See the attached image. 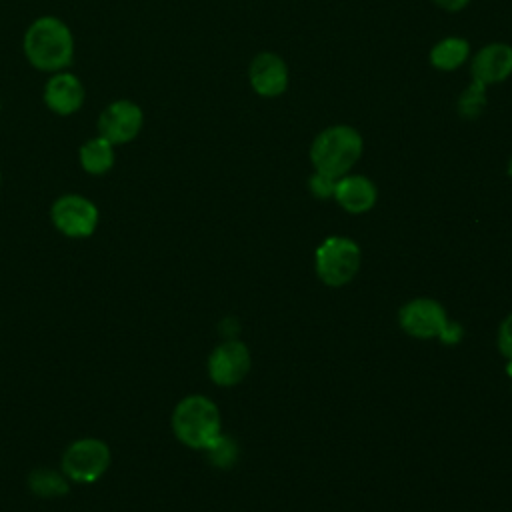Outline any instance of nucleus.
<instances>
[{
	"mask_svg": "<svg viewBox=\"0 0 512 512\" xmlns=\"http://www.w3.org/2000/svg\"><path fill=\"white\" fill-rule=\"evenodd\" d=\"M498 346H500V352L512 360V314L504 318V322L500 324V330H498Z\"/></svg>",
	"mask_w": 512,
	"mask_h": 512,
	"instance_id": "obj_20",
	"label": "nucleus"
},
{
	"mask_svg": "<svg viewBox=\"0 0 512 512\" xmlns=\"http://www.w3.org/2000/svg\"><path fill=\"white\" fill-rule=\"evenodd\" d=\"M430 64L440 72L458 70L470 58V42L460 36H446L430 48Z\"/></svg>",
	"mask_w": 512,
	"mask_h": 512,
	"instance_id": "obj_15",
	"label": "nucleus"
},
{
	"mask_svg": "<svg viewBox=\"0 0 512 512\" xmlns=\"http://www.w3.org/2000/svg\"><path fill=\"white\" fill-rule=\"evenodd\" d=\"M204 452L208 454L210 462H212L214 466H218V468H228V466H232V464L236 462V458H238V446H236V442H234L232 438L224 436V434H220Z\"/></svg>",
	"mask_w": 512,
	"mask_h": 512,
	"instance_id": "obj_18",
	"label": "nucleus"
},
{
	"mask_svg": "<svg viewBox=\"0 0 512 512\" xmlns=\"http://www.w3.org/2000/svg\"><path fill=\"white\" fill-rule=\"evenodd\" d=\"M170 424L174 436L194 450H206L222 434L220 410L202 394L182 398L172 410Z\"/></svg>",
	"mask_w": 512,
	"mask_h": 512,
	"instance_id": "obj_3",
	"label": "nucleus"
},
{
	"mask_svg": "<svg viewBox=\"0 0 512 512\" xmlns=\"http://www.w3.org/2000/svg\"><path fill=\"white\" fill-rule=\"evenodd\" d=\"M472 78L482 82L486 88L500 84L512 76V46L506 42L484 44L470 64Z\"/></svg>",
	"mask_w": 512,
	"mask_h": 512,
	"instance_id": "obj_12",
	"label": "nucleus"
},
{
	"mask_svg": "<svg viewBox=\"0 0 512 512\" xmlns=\"http://www.w3.org/2000/svg\"><path fill=\"white\" fill-rule=\"evenodd\" d=\"M432 2L436 6H440L442 10H446V12H458V10L466 8L470 0H432Z\"/></svg>",
	"mask_w": 512,
	"mask_h": 512,
	"instance_id": "obj_21",
	"label": "nucleus"
},
{
	"mask_svg": "<svg viewBox=\"0 0 512 512\" xmlns=\"http://www.w3.org/2000/svg\"><path fill=\"white\" fill-rule=\"evenodd\" d=\"M250 370V350L238 340L218 344L208 356V376L218 386H234Z\"/></svg>",
	"mask_w": 512,
	"mask_h": 512,
	"instance_id": "obj_9",
	"label": "nucleus"
},
{
	"mask_svg": "<svg viewBox=\"0 0 512 512\" xmlns=\"http://www.w3.org/2000/svg\"><path fill=\"white\" fill-rule=\"evenodd\" d=\"M28 488L40 498H56L68 494L70 480L62 474V470L36 468L28 474Z\"/></svg>",
	"mask_w": 512,
	"mask_h": 512,
	"instance_id": "obj_16",
	"label": "nucleus"
},
{
	"mask_svg": "<svg viewBox=\"0 0 512 512\" xmlns=\"http://www.w3.org/2000/svg\"><path fill=\"white\" fill-rule=\"evenodd\" d=\"M336 180L338 178H332L328 174H322V172H316L310 174L308 178V190L312 192V196L320 198V200H326V198H334V190H336Z\"/></svg>",
	"mask_w": 512,
	"mask_h": 512,
	"instance_id": "obj_19",
	"label": "nucleus"
},
{
	"mask_svg": "<svg viewBox=\"0 0 512 512\" xmlns=\"http://www.w3.org/2000/svg\"><path fill=\"white\" fill-rule=\"evenodd\" d=\"M400 326L414 338H440L448 328L446 310L432 298H414L400 308Z\"/></svg>",
	"mask_w": 512,
	"mask_h": 512,
	"instance_id": "obj_8",
	"label": "nucleus"
},
{
	"mask_svg": "<svg viewBox=\"0 0 512 512\" xmlns=\"http://www.w3.org/2000/svg\"><path fill=\"white\" fill-rule=\"evenodd\" d=\"M86 98V90L82 80L70 72L60 70L50 74L42 88V100L50 112L56 116H72L76 114Z\"/></svg>",
	"mask_w": 512,
	"mask_h": 512,
	"instance_id": "obj_10",
	"label": "nucleus"
},
{
	"mask_svg": "<svg viewBox=\"0 0 512 512\" xmlns=\"http://www.w3.org/2000/svg\"><path fill=\"white\" fill-rule=\"evenodd\" d=\"M376 184L362 174H346L336 180L334 200L350 214H364L376 204Z\"/></svg>",
	"mask_w": 512,
	"mask_h": 512,
	"instance_id": "obj_13",
	"label": "nucleus"
},
{
	"mask_svg": "<svg viewBox=\"0 0 512 512\" xmlns=\"http://www.w3.org/2000/svg\"><path fill=\"white\" fill-rule=\"evenodd\" d=\"M114 148L116 146L100 134L88 138L78 150L80 168L90 176H102V174L110 172L114 162H116Z\"/></svg>",
	"mask_w": 512,
	"mask_h": 512,
	"instance_id": "obj_14",
	"label": "nucleus"
},
{
	"mask_svg": "<svg viewBox=\"0 0 512 512\" xmlns=\"http://www.w3.org/2000/svg\"><path fill=\"white\" fill-rule=\"evenodd\" d=\"M290 80L284 58L276 52H260L252 58L248 68V82L258 96L276 98L286 92Z\"/></svg>",
	"mask_w": 512,
	"mask_h": 512,
	"instance_id": "obj_11",
	"label": "nucleus"
},
{
	"mask_svg": "<svg viewBox=\"0 0 512 512\" xmlns=\"http://www.w3.org/2000/svg\"><path fill=\"white\" fill-rule=\"evenodd\" d=\"M484 92H486V86H484L482 82H478V80L472 78L470 86H468V88L460 94V98H458V112H460V116H464V118H468V120L480 116V112H482L484 106H486V96H484Z\"/></svg>",
	"mask_w": 512,
	"mask_h": 512,
	"instance_id": "obj_17",
	"label": "nucleus"
},
{
	"mask_svg": "<svg viewBox=\"0 0 512 512\" xmlns=\"http://www.w3.org/2000/svg\"><path fill=\"white\" fill-rule=\"evenodd\" d=\"M22 50L28 64L40 72L68 70L74 62V34L58 16H38L26 28Z\"/></svg>",
	"mask_w": 512,
	"mask_h": 512,
	"instance_id": "obj_1",
	"label": "nucleus"
},
{
	"mask_svg": "<svg viewBox=\"0 0 512 512\" xmlns=\"http://www.w3.org/2000/svg\"><path fill=\"white\" fill-rule=\"evenodd\" d=\"M0 184H2V172H0Z\"/></svg>",
	"mask_w": 512,
	"mask_h": 512,
	"instance_id": "obj_23",
	"label": "nucleus"
},
{
	"mask_svg": "<svg viewBox=\"0 0 512 512\" xmlns=\"http://www.w3.org/2000/svg\"><path fill=\"white\" fill-rule=\"evenodd\" d=\"M50 220L60 234H64L66 238L80 240L96 232L100 212L90 198L76 192H68L52 202Z\"/></svg>",
	"mask_w": 512,
	"mask_h": 512,
	"instance_id": "obj_6",
	"label": "nucleus"
},
{
	"mask_svg": "<svg viewBox=\"0 0 512 512\" xmlns=\"http://www.w3.org/2000/svg\"><path fill=\"white\" fill-rule=\"evenodd\" d=\"M360 248L344 236H330L316 248V272L328 286L348 284L360 270Z\"/></svg>",
	"mask_w": 512,
	"mask_h": 512,
	"instance_id": "obj_5",
	"label": "nucleus"
},
{
	"mask_svg": "<svg viewBox=\"0 0 512 512\" xmlns=\"http://www.w3.org/2000/svg\"><path fill=\"white\" fill-rule=\"evenodd\" d=\"M0 110H2V102H0Z\"/></svg>",
	"mask_w": 512,
	"mask_h": 512,
	"instance_id": "obj_24",
	"label": "nucleus"
},
{
	"mask_svg": "<svg viewBox=\"0 0 512 512\" xmlns=\"http://www.w3.org/2000/svg\"><path fill=\"white\" fill-rule=\"evenodd\" d=\"M110 446L100 438H78L66 446L60 458L62 474L76 484H92L110 468Z\"/></svg>",
	"mask_w": 512,
	"mask_h": 512,
	"instance_id": "obj_4",
	"label": "nucleus"
},
{
	"mask_svg": "<svg viewBox=\"0 0 512 512\" xmlns=\"http://www.w3.org/2000/svg\"><path fill=\"white\" fill-rule=\"evenodd\" d=\"M508 174H510V178H512V156H510V162H508Z\"/></svg>",
	"mask_w": 512,
	"mask_h": 512,
	"instance_id": "obj_22",
	"label": "nucleus"
},
{
	"mask_svg": "<svg viewBox=\"0 0 512 512\" xmlns=\"http://www.w3.org/2000/svg\"><path fill=\"white\" fill-rule=\"evenodd\" d=\"M144 126V112L140 104L128 98H118L106 104L98 116V134L114 146L132 142Z\"/></svg>",
	"mask_w": 512,
	"mask_h": 512,
	"instance_id": "obj_7",
	"label": "nucleus"
},
{
	"mask_svg": "<svg viewBox=\"0 0 512 512\" xmlns=\"http://www.w3.org/2000/svg\"><path fill=\"white\" fill-rule=\"evenodd\" d=\"M364 152L362 134L348 124H334L316 134L310 146V162L316 172L332 178L346 176Z\"/></svg>",
	"mask_w": 512,
	"mask_h": 512,
	"instance_id": "obj_2",
	"label": "nucleus"
}]
</instances>
